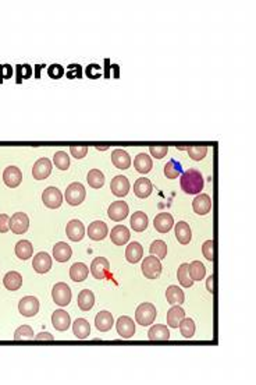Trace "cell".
Masks as SVG:
<instances>
[{
  "mask_svg": "<svg viewBox=\"0 0 256 385\" xmlns=\"http://www.w3.org/2000/svg\"><path fill=\"white\" fill-rule=\"evenodd\" d=\"M180 182H181L180 185H181L183 192H187V194H201V192L204 190V186H205L201 172L197 171V169H190V171L184 172Z\"/></svg>",
  "mask_w": 256,
  "mask_h": 385,
  "instance_id": "6da1fadb",
  "label": "cell"
},
{
  "mask_svg": "<svg viewBox=\"0 0 256 385\" xmlns=\"http://www.w3.org/2000/svg\"><path fill=\"white\" fill-rule=\"evenodd\" d=\"M156 319V307L152 303L139 304L138 309L135 311V320L139 325L148 326L151 325Z\"/></svg>",
  "mask_w": 256,
  "mask_h": 385,
  "instance_id": "7a4b0ae2",
  "label": "cell"
},
{
  "mask_svg": "<svg viewBox=\"0 0 256 385\" xmlns=\"http://www.w3.org/2000/svg\"><path fill=\"white\" fill-rule=\"evenodd\" d=\"M85 195H87L85 187L81 185V183H78V182L71 183V185L68 186L66 190V194H64L67 204H70V205H73V207H77V205L82 204L84 200H85Z\"/></svg>",
  "mask_w": 256,
  "mask_h": 385,
  "instance_id": "3957f363",
  "label": "cell"
},
{
  "mask_svg": "<svg viewBox=\"0 0 256 385\" xmlns=\"http://www.w3.org/2000/svg\"><path fill=\"white\" fill-rule=\"evenodd\" d=\"M51 297H53V302L57 306L64 307L71 302V289L64 282H59L51 289Z\"/></svg>",
  "mask_w": 256,
  "mask_h": 385,
  "instance_id": "277c9868",
  "label": "cell"
},
{
  "mask_svg": "<svg viewBox=\"0 0 256 385\" xmlns=\"http://www.w3.org/2000/svg\"><path fill=\"white\" fill-rule=\"evenodd\" d=\"M142 274L148 279H157L161 274V262L160 259L156 258L154 256L145 257L142 261Z\"/></svg>",
  "mask_w": 256,
  "mask_h": 385,
  "instance_id": "5b68a950",
  "label": "cell"
},
{
  "mask_svg": "<svg viewBox=\"0 0 256 385\" xmlns=\"http://www.w3.org/2000/svg\"><path fill=\"white\" fill-rule=\"evenodd\" d=\"M30 228V218L24 212H17L10 218V229L15 235H22Z\"/></svg>",
  "mask_w": 256,
  "mask_h": 385,
  "instance_id": "8992f818",
  "label": "cell"
},
{
  "mask_svg": "<svg viewBox=\"0 0 256 385\" xmlns=\"http://www.w3.org/2000/svg\"><path fill=\"white\" fill-rule=\"evenodd\" d=\"M42 201H44V204L48 208L56 209V208H60V205H61L63 195H61L59 189H56V187H48L44 192V194H42Z\"/></svg>",
  "mask_w": 256,
  "mask_h": 385,
  "instance_id": "52a82bcc",
  "label": "cell"
},
{
  "mask_svg": "<svg viewBox=\"0 0 256 385\" xmlns=\"http://www.w3.org/2000/svg\"><path fill=\"white\" fill-rule=\"evenodd\" d=\"M110 264L104 257H98L91 264V274L94 275L95 279H106L109 276Z\"/></svg>",
  "mask_w": 256,
  "mask_h": 385,
  "instance_id": "ba28073f",
  "label": "cell"
},
{
  "mask_svg": "<svg viewBox=\"0 0 256 385\" xmlns=\"http://www.w3.org/2000/svg\"><path fill=\"white\" fill-rule=\"evenodd\" d=\"M18 310L24 317H34L39 311V300L34 296H27L20 300Z\"/></svg>",
  "mask_w": 256,
  "mask_h": 385,
  "instance_id": "9c48e42d",
  "label": "cell"
},
{
  "mask_svg": "<svg viewBox=\"0 0 256 385\" xmlns=\"http://www.w3.org/2000/svg\"><path fill=\"white\" fill-rule=\"evenodd\" d=\"M128 215V204L124 201H114L107 209V216L114 222H120Z\"/></svg>",
  "mask_w": 256,
  "mask_h": 385,
  "instance_id": "30bf717a",
  "label": "cell"
},
{
  "mask_svg": "<svg viewBox=\"0 0 256 385\" xmlns=\"http://www.w3.org/2000/svg\"><path fill=\"white\" fill-rule=\"evenodd\" d=\"M110 189H111V192L117 197H125L128 192H130V182L128 179L123 176V175H118L116 178H113L111 183H110Z\"/></svg>",
  "mask_w": 256,
  "mask_h": 385,
  "instance_id": "8fae6325",
  "label": "cell"
},
{
  "mask_svg": "<svg viewBox=\"0 0 256 385\" xmlns=\"http://www.w3.org/2000/svg\"><path fill=\"white\" fill-rule=\"evenodd\" d=\"M51 173V162L48 158H41L38 159L34 168H32V175L37 180H45Z\"/></svg>",
  "mask_w": 256,
  "mask_h": 385,
  "instance_id": "7c38bea8",
  "label": "cell"
},
{
  "mask_svg": "<svg viewBox=\"0 0 256 385\" xmlns=\"http://www.w3.org/2000/svg\"><path fill=\"white\" fill-rule=\"evenodd\" d=\"M32 267H34V271H37L38 274H46L51 268V257L46 252L38 253L37 256L34 257Z\"/></svg>",
  "mask_w": 256,
  "mask_h": 385,
  "instance_id": "4fadbf2b",
  "label": "cell"
},
{
  "mask_svg": "<svg viewBox=\"0 0 256 385\" xmlns=\"http://www.w3.org/2000/svg\"><path fill=\"white\" fill-rule=\"evenodd\" d=\"M66 233L70 240L80 242V240L84 239V235H85V226L78 219H73V221H70V222L67 223Z\"/></svg>",
  "mask_w": 256,
  "mask_h": 385,
  "instance_id": "5bb4252c",
  "label": "cell"
},
{
  "mask_svg": "<svg viewBox=\"0 0 256 385\" xmlns=\"http://www.w3.org/2000/svg\"><path fill=\"white\" fill-rule=\"evenodd\" d=\"M3 182L6 183L7 187L14 189L17 186H20L22 182V173L17 166H7L3 172Z\"/></svg>",
  "mask_w": 256,
  "mask_h": 385,
  "instance_id": "9a60e30c",
  "label": "cell"
},
{
  "mask_svg": "<svg viewBox=\"0 0 256 385\" xmlns=\"http://www.w3.org/2000/svg\"><path fill=\"white\" fill-rule=\"evenodd\" d=\"M192 208L198 215L209 214V211L212 209V200L207 194H198L192 201Z\"/></svg>",
  "mask_w": 256,
  "mask_h": 385,
  "instance_id": "2e32d148",
  "label": "cell"
},
{
  "mask_svg": "<svg viewBox=\"0 0 256 385\" xmlns=\"http://www.w3.org/2000/svg\"><path fill=\"white\" fill-rule=\"evenodd\" d=\"M116 328H117L118 335L121 338H132L134 333H135V324L130 317H120L117 320V324H116Z\"/></svg>",
  "mask_w": 256,
  "mask_h": 385,
  "instance_id": "e0dca14e",
  "label": "cell"
},
{
  "mask_svg": "<svg viewBox=\"0 0 256 385\" xmlns=\"http://www.w3.org/2000/svg\"><path fill=\"white\" fill-rule=\"evenodd\" d=\"M154 226L159 233H167L174 226V219H173V216L170 214L163 212V214L156 215V218H154Z\"/></svg>",
  "mask_w": 256,
  "mask_h": 385,
  "instance_id": "ac0fdd59",
  "label": "cell"
},
{
  "mask_svg": "<svg viewBox=\"0 0 256 385\" xmlns=\"http://www.w3.org/2000/svg\"><path fill=\"white\" fill-rule=\"evenodd\" d=\"M107 233H109L107 225L102 221H95L88 226V236L95 242L103 240L104 237L107 236Z\"/></svg>",
  "mask_w": 256,
  "mask_h": 385,
  "instance_id": "d6986e66",
  "label": "cell"
},
{
  "mask_svg": "<svg viewBox=\"0 0 256 385\" xmlns=\"http://www.w3.org/2000/svg\"><path fill=\"white\" fill-rule=\"evenodd\" d=\"M111 162H113V165H114L117 169L124 171V169H128V168L131 166V158H130L127 151L117 148L114 149L113 154H111Z\"/></svg>",
  "mask_w": 256,
  "mask_h": 385,
  "instance_id": "ffe728a7",
  "label": "cell"
},
{
  "mask_svg": "<svg viewBox=\"0 0 256 385\" xmlns=\"http://www.w3.org/2000/svg\"><path fill=\"white\" fill-rule=\"evenodd\" d=\"M113 324H114V320H113L111 313H109V311H99L96 314L95 326L98 328V331H101V332L110 331Z\"/></svg>",
  "mask_w": 256,
  "mask_h": 385,
  "instance_id": "44dd1931",
  "label": "cell"
},
{
  "mask_svg": "<svg viewBox=\"0 0 256 385\" xmlns=\"http://www.w3.org/2000/svg\"><path fill=\"white\" fill-rule=\"evenodd\" d=\"M51 324L57 331H67V328L71 324V319L67 311L56 310L51 316Z\"/></svg>",
  "mask_w": 256,
  "mask_h": 385,
  "instance_id": "7402d4cb",
  "label": "cell"
},
{
  "mask_svg": "<svg viewBox=\"0 0 256 385\" xmlns=\"http://www.w3.org/2000/svg\"><path fill=\"white\" fill-rule=\"evenodd\" d=\"M152 190H154L152 183H151V180L147 178L138 179V180L135 182V185H134V192H135V195H137L138 198H148V197L152 194Z\"/></svg>",
  "mask_w": 256,
  "mask_h": 385,
  "instance_id": "603a6c76",
  "label": "cell"
},
{
  "mask_svg": "<svg viewBox=\"0 0 256 385\" xmlns=\"http://www.w3.org/2000/svg\"><path fill=\"white\" fill-rule=\"evenodd\" d=\"M142 256H144V249L142 246L139 245L138 242H132L130 245L127 246L125 249V258L128 262L131 264H137L142 259Z\"/></svg>",
  "mask_w": 256,
  "mask_h": 385,
  "instance_id": "cb8c5ba5",
  "label": "cell"
},
{
  "mask_svg": "<svg viewBox=\"0 0 256 385\" xmlns=\"http://www.w3.org/2000/svg\"><path fill=\"white\" fill-rule=\"evenodd\" d=\"M71 254H73V250L71 247L64 243V242H59L56 243L54 247H53V257L56 261L59 262H66L68 259L71 258Z\"/></svg>",
  "mask_w": 256,
  "mask_h": 385,
  "instance_id": "d4e9b609",
  "label": "cell"
},
{
  "mask_svg": "<svg viewBox=\"0 0 256 385\" xmlns=\"http://www.w3.org/2000/svg\"><path fill=\"white\" fill-rule=\"evenodd\" d=\"M174 229H176V237L177 240H178V243L188 245L191 242V239H192V232H191L190 225L181 221V222H178L174 226Z\"/></svg>",
  "mask_w": 256,
  "mask_h": 385,
  "instance_id": "484cf974",
  "label": "cell"
},
{
  "mask_svg": "<svg viewBox=\"0 0 256 385\" xmlns=\"http://www.w3.org/2000/svg\"><path fill=\"white\" fill-rule=\"evenodd\" d=\"M134 166L135 169L142 173V175H147L149 172L152 171V166H154V162L151 159V156L147 155V154H138L134 159Z\"/></svg>",
  "mask_w": 256,
  "mask_h": 385,
  "instance_id": "4316f807",
  "label": "cell"
},
{
  "mask_svg": "<svg viewBox=\"0 0 256 385\" xmlns=\"http://www.w3.org/2000/svg\"><path fill=\"white\" fill-rule=\"evenodd\" d=\"M166 299H167L168 304H171V306H180V304L184 303L185 296H184L183 290L178 288V286L171 285V286H168L167 290H166Z\"/></svg>",
  "mask_w": 256,
  "mask_h": 385,
  "instance_id": "83f0119b",
  "label": "cell"
},
{
  "mask_svg": "<svg viewBox=\"0 0 256 385\" xmlns=\"http://www.w3.org/2000/svg\"><path fill=\"white\" fill-rule=\"evenodd\" d=\"M110 239L116 246H123L130 240V230L125 226H116L110 233Z\"/></svg>",
  "mask_w": 256,
  "mask_h": 385,
  "instance_id": "f1b7e54d",
  "label": "cell"
},
{
  "mask_svg": "<svg viewBox=\"0 0 256 385\" xmlns=\"http://www.w3.org/2000/svg\"><path fill=\"white\" fill-rule=\"evenodd\" d=\"M89 269L84 262H75L70 268V278L74 282H84L88 278Z\"/></svg>",
  "mask_w": 256,
  "mask_h": 385,
  "instance_id": "f546056e",
  "label": "cell"
},
{
  "mask_svg": "<svg viewBox=\"0 0 256 385\" xmlns=\"http://www.w3.org/2000/svg\"><path fill=\"white\" fill-rule=\"evenodd\" d=\"M77 303H78V307L82 311H89L94 307V304H95V296H94V293L89 289H84V290H81V293L78 295Z\"/></svg>",
  "mask_w": 256,
  "mask_h": 385,
  "instance_id": "4dcf8cb0",
  "label": "cell"
},
{
  "mask_svg": "<svg viewBox=\"0 0 256 385\" xmlns=\"http://www.w3.org/2000/svg\"><path fill=\"white\" fill-rule=\"evenodd\" d=\"M148 338L151 341H167V339H170L168 328L166 325H163V324H156V325H154L149 329Z\"/></svg>",
  "mask_w": 256,
  "mask_h": 385,
  "instance_id": "1f68e13d",
  "label": "cell"
},
{
  "mask_svg": "<svg viewBox=\"0 0 256 385\" xmlns=\"http://www.w3.org/2000/svg\"><path fill=\"white\" fill-rule=\"evenodd\" d=\"M185 319V311L180 306H173L167 311V326L171 328H178L181 320Z\"/></svg>",
  "mask_w": 256,
  "mask_h": 385,
  "instance_id": "d6a6232c",
  "label": "cell"
},
{
  "mask_svg": "<svg viewBox=\"0 0 256 385\" xmlns=\"http://www.w3.org/2000/svg\"><path fill=\"white\" fill-rule=\"evenodd\" d=\"M73 332L77 338L85 339V338H88L89 333H91V325H89V322L87 320L77 319L73 324Z\"/></svg>",
  "mask_w": 256,
  "mask_h": 385,
  "instance_id": "836d02e7",
  "label": "cell"
},
{
  "mask_svg": "<svg viewBox=\"0 0 256 385\" xmlns=\"http://www.w3.org/2000/svg\"><path fill=\"white\" fill-rule=\"evenodd\" d=\"M148 216L145 215V212H142V211H137V212H134V215L131 216V228L135 232H144V230H147L148 228Z\"/></svg>",
  "mask_w": 256,
  "mask_h": 385,
  "instance_id": "e575fe53",
  "label": "cell"
},
{
  "mask_svg": "<svg viewBox=\"0 0 256 385\" xmlns=\"http://www.w3.org/2000/svg\"><path fill=\"white\" fill-rule=\"evenodd\" d=\"M3 283H4V286H6V289H8V290H17V289L21 288L22 276L18 274V272L11 271V272H7V274L4 275Z\"/></svg>",
  "mask_w": 256,
  "mask_h": 385,
  "instance_id": "d590c367",
  "label": "cell"
},
{
  "mask_svg": "<svg viewBox=\"0 0 256 385\" xmlns=\"http://www.w3.org/2000/svg\"><path fill=\"white\" fill-rule=\"evenodd\" d=\"M32 253H34L32 245H31V242H28V240H20V242L15 245V256L20 259H22V261L31 258Z\"/></svg>",
  "mask_w": 256,
  "mask_h": 385,
  "instance_id": "8d00e7d4",
  "label": "cell"
},
{
  "mask_svg": "<svg viewBox=\"0 0 256 385\" xmlns=\"http://www.w3.org/2000/svg\"><path fill=\"white\" fill-rule=\"evenodd\" d=\"M177 278H178V282L181 283V286H184V288H191L194 285V281L191 279L190 276V264L184 262V264H181L178 267Z\"/></svg>",
  "mask_w": 256,
  "mask_h": 385,
  "instance_id": "74e56055",
  "label": "cell"
},
{
  "mask_svg": "<svg viewBox=\"0 0 256 385\" xmlns=\"http://www.w3.org/2000/svg\"><path fill=\"white\" fill-rule=\"evenodd\" d=\"M87 180L92 189H101L104 185V175L99 169H92V171H89Z\"/></svg>",
  "mask_w": 256,
  "mask_h": 385,
  "instance_id": "f35d334b",
  "label": "cell"
},
{
  "mask_svg": "<svg viewBox=\"0 0 256 385\" xmlns=\"http://www.w3.org/2000/svg\"><path fill=\"white\" fill-rule=\"evenodd\" d=\"M149 252H151V256H154L156 258H166V256H167V245L163 240H154V243L151 245Z\"/></svg>",
  "mask_w": 256,
  "mask_h": 385,
  "instance_id": "ab89813d",
  "label": "cell"
},
{
  "mask_svg": "<svg viewBox=\"0 0 256 385\" xmlns=\"http://www.w3.org/2000/svg\"><path fill=\"white\" fill-rule=\"evenodd\" d=\"M206 274L205 265L201 261H192L190 264V276L192 281H201L204 279Z\"/></svg>",
  "mask_w": 256,
  "mask_h": 385,
  "instance_id": "60d3db41",
  "label": "cell"
},
{
  "mask_svg": "<svg viewBox=\"0 0 256 385\" xmlns=\"http://www.w3.org/2000/svg\"><path fill=\"white\" fill-rule=\"evenodd\" d=\"M181 165L180 162H177L174 159H171L170 162H167V165L164 166V176L167 179H177L180 175H181Z\"/></svg>",
  "mask_w": 256,
  "mask_h": 385,
  "instance_id": "b9f144b4",
  "label": "cell"
},
{
  "mask_svg": "<svg viewBox=\"0 0 256 385\" xmlns=\"http://www.w3.org/2000/svg\"><path fill=\"white\" fill-rule=\"evenodd\" d=\"M53 163L56 165V168H59L60 171H67L70 166V158L64 151H57L53 156Z\"/></svg>",
  "mask_w": 256,
  "mask_h": 385,
  "instance_id": "7bdbcfd3",
  "label": "cell"
},
{
  "mask_svg": "<svg viewBox=\"0 0 256 385\" xmlns=\"http://www.w3.org/2000/svg\"><path fill=\"white\" fill-rule=\"evenodd\" d=\"M180 332L184 338H192L195 333V322L191 319H183L180 322Z\"/></svg>",
  "mask_w": 256,
  "mask_h": 385,
  "instance_id": "ee69618b",
  "label": "cell"
},
{
  "mask_svg": "<svg viewBox=\"0 0 256 385\" xmlns=\"http://www.w3.org/2000/svg\"><path fill=\"white\" fill-rule=\"evenodd\" d=\"M14 339L17 341H28V339H34V331L30 325H22L20 326L14 333Z\"/></svg>",
  "mask_w": 256,
  "mask_h": 385,
  "instance_id": "f6af8a7d",
  "label": "cell"
},
{
  "mask_svg": "<svg viewBox=\"0 0 256 385\" xmlns=\"http://www.w3.org/2000/svg\"><path fill=\"white\" fill-rule=\"evenodd\" d=\"M206 154H207V148H206V147H191V148H188V155H190L191 159H194V161L204 159Z\"/></svg>",
  "mask_w": 256,
  "mask_h": 385,
  "instance_id": "bcb514c9",
  "label": "cell"
},
{
  "mask_svg": "<svg viewBox=\"0 0 256 385\" xmlns=\"http://www.w3.org/2000/svg\"><path fill=\"white\" fill-rule=\"evenodd\" d=\"M85 73L88 75L91 80H98L102 77V67L99 64H89L87 68H85Z\"/></svg>",
  "mask_w": 256,
  "mask_h": 385,
  "instance_id": "7dc6e473",
  "label": "cell"
},
{
  "mask_svg": "<svg viewBox=\"0 0 256 385\" xmlns=\"http://www.w3.org/2000/svg\"><path fill=\"white\" fill-rule=\"evenodd\" d=\"M202 253H204L206 259H209V261L214 259V245H213V240H206L205 243L202 245Z\"/></svg>",
  "mask_w": 256,
  "mask_h": 385,
  "instance_id": "c3c4849f",
  "label": "cell"
},
{
  "mask_svg": "<svg viewBox=\"0 0 256 385\" xmlns=\"http://www.w3.org/2000/svg\"><path fill=\"white\" fill-rule=\"evenodd\" d=\"M67 77L70 80L81 78L82 77V67L80 64H70V66L67 67Z\"/></svg>",
  "mask_w": 256,
  "mask_h": 385,
  "instance_id": "681fc988",
  "label": "cell"
},
{
  "mask_svg": "<svg viewBox=\"0 0 256 385\" xmlns=\"http://www.w3.org/2000/svg\"><path fill=\"white\" fill-rule=\"evenodd\" d=\"M48 74H49V77L53 78V80H57V78L64 75V68L60 66V64H51V66L49 67V70H48Z\"/></svg>",
  "mask_w": 256,
  "mask_h": 385,
  "instance_id": "f907efd6",
  "label": "cell"
},
{
  "mask_svg": "<svg viewBox=\"0 0 256 385\" xmlns=\"http://www.w3.org/2000/svg\"><path fill=\"white\" fill-rule=\"evenodd\" d=\"M151 151V154L152 156H154L156 159H161V158H164V156L167 155V147H151L149 148Z\"/></svg>",
  "mask_w": 256,
  "mask_h": 385,
  "instance_id": "816d5d0a",
  "label": "cell"
},
{
  "mask_svg": "<svg viewBox=\"0 0 256 385\" xmlns=\"http://www.w3.org/2000/svg\"><path fill=\"white\" fill-rule=\"evenodd\" d=\"M70 151H71V155L74 158H77V159H82L84 156L88 154V148L87 147H71Z\"/></svg>",
  "mask_w": 256,
  "mask_h": 385,
  "instance_id": "f5cc1de1",
  "label": "cell"
},
{
  "mask_svg": "<svg viewBox=\"0 0 256 385\" xmlns=\"http://www.w3.org/2000/svg\"><path fill=\"white\" fill-rule=\"evenodd\" d=\"M10 230V216L6 214L0 215V233H6Z\"/></svg>",
  "mask_w": 256,
  "mask_h": 385,
  "instance_id": "db71d44e",
  "label": "cell"
},
{
  "mask_svg": "<svg viewBox=\"0 0 256 385\" xmlns=\"http://www.w3.org/2000/svg\"><path fill=\"white\" fill-rule=\"evenodd\" d=\"M37 339H39V341H53L54 338H53V335L49 332H41L37 335Z\"/></svg>",
  "mask_w": 256,
  "mask_h": 385,
  "instance_id": "11a10c76",
  "label": "cell"
},
{
  "mask_svg": "<svg viewBox=\"0 0 256 385\" xmlns=\"http://www.w3.org/2000/svg\"><path fill=\"white\" fill-rule=\"evenodd\" d=\"M213 282H214V278H213L212 275V276H209L207 281H206V288H207V290H209L210 293H213V290H214V289H213Z\"/></svg>",
  "mask_w": 256,
  "mask_h": 385,
  "instance_id": "9f6ffc18",
  "label": "cell"
},
{
  "mask_svg": "<svg viewBox=\"0 0 256 385\" xmlns=\"http://www.w3.org/2000/svg\"><path fill=\"white\" fill-rule=\"evenodd\" d=\"M96 148L99 149V151H104V149L109 148V145H102V147H101V145H98V147H96Z\"/></svg>",
  "mask_w": 256,
  "mask_h": 385,
  "instance_id": "6f0895ef",
  "label": "cell"
}]
</instances>
